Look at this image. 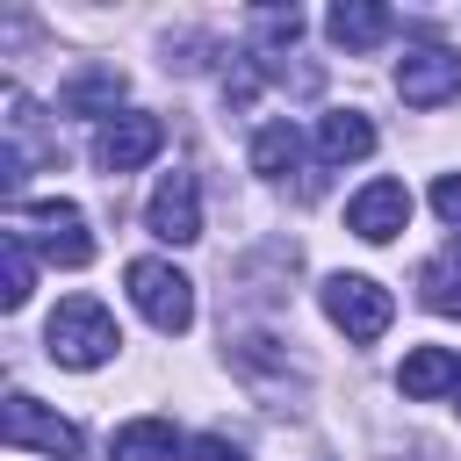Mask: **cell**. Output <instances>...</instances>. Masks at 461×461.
<instances>
[{
	"instance_id": "5",
	"label": "cell",
	"mask_w": 461,
	"mask_h": 461,
	"mask_svg": "<svg viewBox=\"0 0 461 461\" xmlns=\"http://www.w3.org/2000/svg\"><path fill=\"white\" fill-rule=\"evenodd\" d=\"M0 439H7V447H36V454H50V461H79V425L58 418V411H43V403L22 396V389L0 403Z\"/></svg>"
},
{
	"instance_id": "2",
	"label": "cell",
	"mask_w": 461,
	"mask_h": 461,
	"mask_svg": "<svg viewBox=\"0 0 461 461\" xmlns=\"http://www.w3.org/2000/svg\"><path fill=\"white\" fill-rule=\"evenodd\" d=\"M7 230L22 245H36L43 259H58V267H86L94 259V230H86L79 202H14Z\"/></svg>"
},
{
	"instance_id": "15",
	"label": "cell",
	"mask_w": 461,
	"mask_h": 461,
	"mask_svg": "<svg viewBox=\"0 0 461 461\" xmlns=\"http://www.w3.org/2000/svg\"><path fill=\"white\" fill-rule=\"evenodd\" d=\"M418 295H425V310H439V317H461V238H454V245H439V252L425 259V274H418Z\"/></svg>"
},
{
	"instance_id": "21",
	"label": "cell",
	"mask_w": 461,
	"mask_h": 461,
	"mask_svg": "<svg viewBox=\"0 0 461 461\" xmlns=\"http://www.w3.org/2000/svg\"><path fill=\"white\" fill-rule=\"evenodd\" d=\"M454 396H461V382H454Z\"/></svg>"
},
{
	"instance_id": "6",
	"label": "cell",
	"mask_w": 461,
	"mask_h": 461,
	"mask_svg": "<svg viewBox=\"0 0 461 461\" xmlns=\"http://www.w3.org/2000/svg\"><path fill=\"white\" fill-rule=\"evenodd\" d=\"M158 144H166V122L144 115V108H122L94 130V166L101 173H137L144 158H158Z\"/></svg>"
},
{
	"instance_id": "12",
	"label": "cell",
	"mask_w": 461,
	"mask_h": 461,
	"mask_svg": "<svg viewBox=\"0 0 461 461\" xmlns=\"http://www.w3.org/2000/svg\"><path fill=\"white\" fill-rule=\"evenodd\" d=\"M317 151H324V166L367 158V151H375V122H367L360 108H331V115L317 122Z\"/></svg>"
},
{
	"instance_id": "1",
	"label": "cell",
	"mask_w": 461,
	"mask_h": 461,
	"mask_svg": "<svg viewBox=\"0 0 461 461\" xmlns=\"http://www.w3.org/2000/svg\"><path fill=\"white\" fill-rule=\"evenodd\" d=\"M43 346H50L58 367H101L122 339H115V317H108L94 295H65V303L50 310V324H43Z\"/></svg>"
},
{
	"instance_id": "16",
	"label": "cell",
	"mask_w": 461,
	"mask_h": 461,
	"mask_svg": "<svg viewBox=\"0 0 461 461\" xmlns=\"http://www.w3.org/2000/svg\"><path fill=\"white\" fill-rule=\"evenodd\" d=\"M295 158H303V137H295V122H267V130L252 137V173H267V180H288V173H295Z\"/></svg>"
},
{
	"instance_id": "19",
	"label": "cell",
	"mask_w": 461,
	"mask_h": 461,
	"mask_svg": "<svg viewBox=\"0 0 461 461\" xmlns=\"http://www.w3.org/2000/svg\"><path fill=\"white\" fill-rule=\"evenodd\" d=\"M432 209H439V223L461 230V173H439V180H432Z\"/></svg>"
},
{
	"instance_id": "10",
	"label": "cell",
	"mask_w": 461,
	"mask_h": 461,
	"mask_svg": "<svg viewBox=\"0 0 461 461\" xmlns=\"http://www.w3.org/2000/svg\"><path fill=\"white\" fill-rule=\"evenodd\" d=\"M324 29H331L339 50H375V43L396 29V14H389L382 0H339V7L324 14Z\"/></svg>"
},
{
	"instance_id": "8",
	"label": "cell",
	"mask_w": 461,
	"mask_h": 461,
	"mask_svg": "<svg viewBox=\"0 0 461 461\" xmlns=\"http://www.w3.org/2000/svg\"><path fill=\"white\" fill-rule=\"evenodd\" d=\"M144 223H151V238H166V245H194V238H202L194 173H166V180L151 187V202H144Z\"/></svg>"
},
{
	"instance_id": "20",
	"label": "cell",
	"mask_w": 461,
	"mask_h": 461,
	"mask_svg": "<svg viewBox=\"0 0 461 461\" xmlns=\"http://www.w3.org/2000/svg\"><path fill=\"white\" fill-rule=\"evenodd\" d=\"M187 461H245V454H238L230 439H194V447H187Z\"/></svg>"
},
{
	"instance_id": "13",
	"label": "cell",
	"mask_w": 461,
	"mask_h": 461,
	"mask_svg": "<svg viewBox=\"0 0 461 461\" xmlns=\"http://www.w3.org/2000/svg\"><path fill=\"white\" fill-rule=\"evenodd\" d=\"M461 382V360L447 353V346H418V353H403V367H396V389L403 396H439V389H454Z\"/></svg>"
},
{
	"instance_id": "7",
	"label": "cell",
	"mask_w": 461,
	"mask_h": 461,
	"mask_svg": "<svg viewBox=\"0 0 461 461\" xmlns=\"http://www.w3.org/2000/svg\"><path fill=\"white\" fill-rule=\"evenodd\" d=\"M396 94H403L411 108H439V101H454V94H461V58L439 50V43L403 50V65H396Z\"/></svg>"
},
{
	"instance_id": "9",
	"label": "cell",
	"mask_w": 461,
	"mask_h": 461,
	"mask_svg": "<svg viewBox=\"0 0 461 461\" xmlns=\"http://www.w3.org/2000/svg\"><path fill=\"white\" fill-rule=\"evenodd\" d=\"M403 223H411V187H403V180H367V187L346 202V230L367 238V245H389Z\"/></svg>"
},
{
	"instance_id": "17",
	"label": "cell",
	"mask_w": 461,
	"mask_h": 461,
	"mask_svg": "<svg viewBox=\"0 0 461 461\" xmlns=\"http://www.w3.org/2000/svg\"><path fill=\"white\" fill-rule=\"evenodd\" d=\"M29 281H36V267H29V245L7 230V238H0V303H7V310H22V303H29Z\"/></svg>"
},
{
	"instance_id": "11",
	"label": "cell",
	"mask_w": 461,
	"mask_h": 461,
	"mask_svg": "<svg viewBox=\"0 0 461 461\" xmlns=\"http://www.w3.org/2000/svg\"><path fill=\"white\" fill-rule=\"evenodd\" d=\"M115 101H122V72L115 65H86V72H72L58 86V108L65 115H115Z\"/></svg>"
},
{
	"instance_id": "3",
	"label": "cell",
	"mask_w": 461,
	"mask_h": 461,
	"mask_svg": "<svg viewBox=\"0 0 461 461\" xmlns=\"http://www.w3.org/2000/svg\"><path fill=\"white\" fill-rule=\"evenodd\" d=\"M122 281H130V303L144 310V324H151V331H166V339H173V331H187V324H194V281H187L173 259H130V274H122Z\"/></svg>"
},
{
	"instance_id": "18",
	"label": "cell",
	"mask_w": 461,
	"mask_h": 461,
	"mask_svg": "<svg viewBox=\"0 0 461 461\" xmlns=\"http://www.w3.org/2000/svg\"><path fill=\"white\" fill-rule=\"evenodd\" d=\"M252 29L267 36V50H288V43L303 36V14H295V7H259V14H252Z\"/></svg>"
},
{
	"instance_id": "4",
	"label": "cell",
	"mask_w": 461,
	"mask_h": 461,
	"mask_svg": "<svg viewBox=\"0 0 461 461\" xmlns=\"http://www.w3.org/2000/svg\"><path fill=\"white\" fill-rule=\"evenodd\" d=\"M324 317L346 331V339H382L389 331V317H396V303H389V288L382 281H367V274H331L324 281Z\"/></svg>"
},
{
	"instance_id": "14",
	"label": "cell",
	"mask_w": 461,
	"mask_h": 461,
	"mask_svg": "<svg viewBox=\"0 0 461 461\" xmlns=\"http://www.w3.org/2000/svg\"><path fill=\"white\" fill-rule=\"evenodd\" d=\"M108 454L115 461H180V432L166 418H137V425H122L108 439Z\"/></svg>"
}]
</instances>
